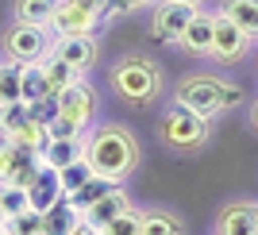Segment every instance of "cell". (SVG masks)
Segmentation results:
<instances>
[{
	"label": "cell",
	"instance_id": "1",
	"mask_svg": "<svg viewBox=\"0 0 258 235\" xmlns=\"http://www.w3.org/2000/svg\"><path fill=\"white\" fill-rule=\"evenodd\" d=\"M85 162L93 166V173L108 178V182H123L135 173L139 166V143L131 139V131L116 128V124H104L89 135V150H85Z\"/></svg>",
	"mask_w": 258,
	"mask_h": 235
},
{
	"label": "cell",
	"instance_id": "2",
	"mask_svg": "<svg viewBox=\"0 0 258 235\" xmlns=\"http://www.w3.org/2000/svg\"><path fill=\"white\" fill-rule=\"evenodd\" d=\"M112 89H116L127 104H151L162 89V70L143 58V54H127L119 58L116 70H112Z\"/></svg>",
	"mask_w": 258,
	"mask_h": 235
},
{
	"label": "cell",
	"instance_id": "3",
	"mask_svg": "<svg viewBox=\"0 0 258 235\" xmlns=\"http://www.w3.org/2000/svg\"><path fill=\"white\" fill-rule=\"evenodd\" d=\"M162 139L170 143L173 150H193V147H205L208 139V120L189 112L185 104L173 100L166 108V116H162Z\"/></svg>",
	"mask_w": 258,
	"mask_h": 235
},
{
	"label": "cell",
	"instance_id": "4",
	"mask_svg": "<svg viewBox=\"0 0 258 235\" xmlns=\"http://www.w3.org/2000/svg\"><path fill=\"white\" fill-rule=\"evenodd\" d=\"M177 104H185L189 112L212 120L216 112H224V81H216V77H208V74L181 77V85H177Z\"/></svg>",
	"mask_w": 258,
	"mask_h": 235
},
{
	"label": "cell",
	"instance_id": "5",
	"mask_svg": "<svg viewBox=\"0 0 258 235\" xmlns=\"http://www.w3.org/2000/svg\"><path fill=\"white\" fill-rule=\"evenodd\" d=\"M50 27H35V23H16L8 35H4V50H8V58H16V62H43L46 54H50V46H54V39L50 35Z\"/></svg>",
	"mask_w": 258,
	"mask_h": 235
},
{
	"label": "cell",
	"instance_id": "6",
	"mask_svg": "<svg viewBox=\"0 0 258 235\" xmlns=\"http://www.w3.org/2000/svg\"><path fill=\"white\" fill-rule=\"evenodd\" d=\"M197 16V4H185V0H158L154 4V16H151V31L158 43H181L189 20Z\"/></svg>",
	"mask_w": 258,
	"mask_h": 235
},
{
	"label": "cell",
	"instance_id": "7",
	"mask_svg": "<svg viewBox=\"0 0 258 235\" xmlns=\"http://www.w3.org/2000/svg\"><path fill=\"white\" fill-rule=\"evenodd\" d=\"M43 170V158L39 154H31V150H23L20 143H12L4 139L0 143V182H8V185H27L35 182V173Z\"/></svg>",
	"mask_w": 258,
	"mask_h": 235
},
{
	"label": "cell",
	"instance_id": "8",
	"mask_svg": "<svg viewBox=\"0 0 258 235\" xmlns=\"http://www.w3.org/2000/svg\"><path fill=\"white\" fill-rule=\"evenodd\" d=\"M58 116L70 120L77 131H85L89 124H93V116H97V93H93L85 81H74L70 89L58 93Z\"/></svg>",
	"mask_w": 258,
	"mask_h": 235
},
{
	"label": "cell",
	"instance_id": "9",
	"mask_svg": "<svg viewBox=\"0 0 258 235\" xmlns=\"http://www.w3.org/2000/svg\"><path fill=\"white\" fill-rule=\"evenodd\" d=\"M100 12L85 8V4H77V0H58V8H54V20H50V31L54 35H93L100 27Z\"/></svg>",
	"mask_w": 258,
	"mask_h": 235
},
{
	"label": "cell",
	"instance_id": "10",
	"mask_svg": "<svg viewBox=\"0 0 258 235\" xmlns=\"http://www.w3.org/2000/svg\"><path fill=\"white\" fill-rule=\"evenodd\" d=\"M254 43L243 27H239L231 16H224V12H216V31H212V54L220 58V62H239L243 54H247V46Z\"/></svg>",
	"mask_w": 258,
	"mask_h": 235
},
{
	"label": "cell",
	"instance_id": "11",
	"mask_svg": "<svg viewBox=\"0 0 258 235\" xmlns=\"http://www.w3.org/2000/svg\"><path fill=\"white\" fill-rule=\"evenodd\" d=\"M27 197H31V208L35 212H50L54 204L66 201V189H62V178H58V170H50L43 162V170L35 173V182L27 185Z\"/></svg>",
	"mask_w": 258,
	"mask_h": 235
},
{
	"label": "cell",
	"instance_id": "12",
	"mask_svg": "<svg viewBox=\"0 0 258 235\" xmlns=\"http://www.w3.org/2000/svg\"><path fill=\"white\" fill-rule=\"evenodd\" d=\"M50 50L62 62H70L74 70H89V66L97 62V39L93 35H58Z\"/></svg>",
	"mask_w": 258,
	"mask_h": 235
},
{
	"label": "cell",
	"instance_id": "13",
	"mask_svg": "<svg viewBox=\"0 0 258 235\" xmlns=\"http://www.w3.org/2000/svg\"><path fill=\"white\" fill-rule=\"evenodd\" d=\"M89 150V135L81 131V135H62V139H50L43 150V162L50 166V170H66V166H74V162L85 158Z\"/></svg>",
	"mask_w": 258,
	"mask_h": 235
},
{
	"label": "cell",
	"instance_id": "14",
	"mask_svg": "<svg viewBox=\"0 0 258 235\" xmlns=\"http://www.w3.org/2000/svg\"><path fill=\"white\" fill-rule=\"evenodd\" d=\"M216 235H258V204H231L220 212Z\"/></svg>",
	"mask_w": 258,
	"mask_h": 235
},
{
	"label": "cell",
	"instance_id": "15",
	"mask_svg": "<svg viewBox=\"0 0 258 235\" xmlns=\"http://www.w3.org/2000/svg\"><path fill=\"white\" fill-rule=\"evenodd\" d=\"M212 31H216V16L212 12H197L177 46H185L189 54H212Z\"/></svg>",
	"mask_w": 258,
	"mask_h": 235
},
{
	"label": "cell",
	"instance_id": "16",
	"mask_svg": "<svg viewBox=\"0 0 258 235\" xmlns=\"http://www.w3.org/2000/svg\"><path fill=\"white\" fill-rule=\"evenodd\" d=\"M127 208H131L127 193H123V189L116 185V189L108 193V197H100V201L93 204V208H89V212H85V220H89L93 227H100V231H104V227L112 224V220H116L119 212H127Z\"/></svg>",
	"mask_w": 258,
	"mask_h": 235
},
{
	"label": "cell",
	"instance_id": "17",
	"mask_svg": "<svg viewBox=\"0 0 258 235\" xmlns=\"http://www.w3.org/2000/svg\"><path fill=\"white\" fill-rule=\"evenodd\" d=\"M39 66H43V74H46V89H50L54 96L62 93V89H70L74 81H81V70H74L70 62H62V58H58L54 50L46 54V58H43Z\"/></svg>",
	"mask_w": 258,
	"mask_h": 235
},
{
	"label": "cell",
	"instance_id": "18",
	"mask_svg": "<svg viewBox=\"0 0 258 235\" xmlns=\"http://www.w3.org/2000/svg\"><path fill=\"white\" fill-rule=\"evenodd\" d=\"M112 189H116V182H108V178H100V173H93V178H89V182L81 185V189H77V193H66V201H70V204H74V208H77V212L85 216L89 208H93V204H97L100 197H108V193H112Z\"/></svg>",
	"mask_w": 258,
	"mask_h": 235
},
{
	"label": "cell",
	"instance_id": "19",
	"mask_svg": "<svg viewBox=\"0 0 258 235\" xmlns=\"http://www.w3.org/2000/svg\"><path fill=\"white\" fill-rule=\"evenodd\" d=\"M81 220H85V216L77 212L70 201H62V204H54L50 212H43V235H70Z\"/></svg>",
	"mask_w": 258,
	"mask_h": 235
},
{
	"label": "cell",
	"instance_id": "20",
	"mask_svg": "<svg viewBox=\"0 0 258 235\" xmlns=\"http://www.w3.org/2000/svg\"><path fill=\"white\" fill-rule=\"evenodd\" d=\"M23 128H31L27 100H8V104H0V139H16Z\"/></svg>",
	"mask_w": 258,
	"mask_h": 235
},
{
	"label": "cell",
	"instance_id": "21",
	"mask_svg": "<svg viewBox=\"0 0 258 235\" xmlns=\"http://www.w3.org/2000/svg\"><path fill=\"white\" fill-rule=\"evenodd\" d=\"M58 0H16V20L35 23V27H50Z\"/></svg>",
	"mask_w": 258,
	"mask_h": 235
},
{
	"label": "cell",
	"instance_id": "22",
	"mask_svg": "<svg viewBox=\"0 0 258 235\" xmlns=\"http://www.w3.org/2000/svg\"><path fill=\"white\" fill-rule=\"evenodd\" d=\"M8 100H23V62L16 58L0 62V104Z\"/></svg>",
	"mask_w": 258,
	"mask_h": 235
},
{
	"label": "cell",
	"instance_id": "23",
	"mask_svg": "<svg viewBox=\"0 0 258 235\" xmlns=\"http://www.w3.org/2000/svg\"><path fill=\"white\" fill-rule=\"evenodd\" d=\"M224 16H231L250 39H258V0H224Z\"/></svg>",
	"mask_w": 258,
	"mask_h": 235
},
{
	"label": "cell",
	"instance_id": "24",
	"mask_svg": "<svg viewBox=\"0 0 258 235\" xmlns=\"http://www.w3.org/2000/svg\"><path fill=\"white\" fill-rule=\"evenodd\" d=\"M0 208H4V216H20L31 208V197H27V189L23 185H8V182H0Z\"/></svg>",
	"mask_w": 258,
	"mask_h": 235
},
{
	"label": "cell",
	"instance_id": "25",
	"mask_svg": "<svg viewBox=\"0 0 258 235\" xmlns=\"http://www.w3.org/2000/svg\"><path fill=\"white\" fill-rule=\"evenodd\" d=\"M143 235H181V224L170 212H143Z\"/></svg>",
	"mask_w": 258,
	"mask_h": 235
},
{
	"label": "cell",
	"instance_id": "26",
	"mask_svg": "<svg viewBox=\"0 0 258 235\" xmlns=\"http://www.w3.org/2000/svg\"><path fill=\"white\" fill-rule=\"evenodd\" d=\"M50 89H46V74L39 62H27L23 66V100H39V96H46Z\"/></svg>",
	"mask_w": 258,
	"mask_h": 235
},
{
	"label": "cell",
	"instance_id": "27",
	"mask_svg": "<svg viewBox=\"0 0 258 235\" xmlns=\"http://www.w3.org/2000/svg\"><path fill=\"white\" fill-rule=\"evenodd\" d=\"M27 112H31V124L50 128L54 120H58V96L46 93V96H39V100H27Z\"/></svg>",
	"mask_w": 258,
	"mask_h": 235
},
{
	"label": "cell",
	"instance_id": "28",
	"mask_svg": "<svg viewBox=\"0 0 258 235\" xmlns=\"http://www.w3.org/2000/svg\"><path fill=\"white\" fill-rule=\"evenodd\" d=\"M12 235H43V212H35V208H27V212H20V216H12L8 224Z\"/></svg>",
	"mask_w": 258,
	"mask_h": 235
},
{
	"label": "cell",
	"instance_id": "29",
	"mask_svg": "<svg viewBox=\"0 0 258 235\" xmlns=\"http://www.w3.org/2000/svg\"><path fill=\"white\" fill-rule=\"evenodd\" d=\"M104 235H143V212H135V208L119 212L116 220L104 227Z\"/></svg>",
	"mask_w": 258,
	"mask_h": 235
},
{
	"label": "cell",
	"instance_id": "30",
	"mask_svg": "<svg viewBox=\"0 0 258 235\" xmlns=\"http://www.w3.org/2000/svg\"><path fill=\"white\" fill-rule=\"evenodd\" d=\"M58 178H62V189H66V193H77L81 185L89 182V178H93V166H89V162L81 158V162H74V166L58 170Z\"/></svg>",
	"mask_w": 258,
	"mask_h": 235
},
{
	"label": "cell",
	"instance_id": "31",
	"mask_svg": "<svg viewBox=\"0 0 258 235\" xmlns=\"http://www.w3.org/2000/svg\"><path fill=\"white\" fill-rule=\"evenodd\" d=\"M147 4H158V0H108V8H104V16H123V12L147 8Z\"/></svg>",
	"mask_w": 258,
	"mask_h": 235
},
{
	"label": "cell",
	"instance_id": "32",
	"mask_svg": "<svg viewBox=\"0 0 258 235\" xmlns=\"http://www.w3.org/2000/svg\"><path fill=\"white\" fill-rule=\"evenodd\" d=\"M243 100V89L239 85H224V108H235Z\"/></svg>",
	"mask_w": 258,
	"mask_h": 235
},
{
	"label": "cell",
	"instance_id": "33",
	"mask_svg": "<svg viewBox=\"0 0 258 235\" xmlns=\"http://www.w3.org/2000/svg\"><path fill=\"white\" fill-rule=\"evenodd\" d=\"M70 235H104V231H100V227H93L89 220H81V224H77V227H74Z\"/></svg>",
	"mask_w": 258,
	"mask_h": 235
},
{
	"label": "cell",
	"instance_id": "34",
	"mask_svg": "<svg viewBox=\"0 0 258 235\" xmlns=\"http://www.w3.org/2000/svg\"><path fill=\"white\" fill-rule=\"evenodd\" d=\"M77 4H85V8L100 12V16H104V8H108V0H77Z\"/></svg>",
	"mask_w": 258,
	"mask_h": 235
},
{
	"label": "cell",
	"instance_id": "35",
	"mask_svg": "<svg viewBox=\"0 0 258 235\" xmlns=\"http://www.w3.org/2000/svg\"><path fill=\"white\" fill-rule=\"evenodd\" d=\"M4 224H8V216H4V208H0V227H4Z\"/></svg>",
	"mask_w": 258,
	"mask_h": 235
},
{
	"label": "cell",
	"instance_id": "36",
	"mask_svg": "<svg viewBox=\"0 0 258 235\" xmlns=\"http://www.w3.org/2000/svg\"><path fill=\"white\" fill-rule=\"evenodd\" d=\"M250 120H254V128H258V104H254V116H250Z\"/></svg>",
	"mask_w": 258,
	"mask_h": 235
},
{
	"label": "cell",
	"instance_id": "37",
	"mask_svg": "<svg viewBox=\"0 0 258 235\" xmlns=\"http://www.w3.org/2000/svg\"><path fill=\"white\" fill-rule=\"evenodd\" d=\"M0 235H12V231H8V227H0Z\"/></svg>",
	"mask_w": 258,
	"mask_h": 235
},
{
	"label": "cell",
	"instance_id": "38",
	"mask_svg": "<svg viewBox=\"0 0 258 235\" xmlns=\"http://www.w3.org/2000/svg\"><path fill=\"white\" fill-rule=\"evenodd\" d=\"M185 4H201V0H185Z\"/></svg>",
	"mask_w": 258,
	"mask_h": 235
}]
</instances>
